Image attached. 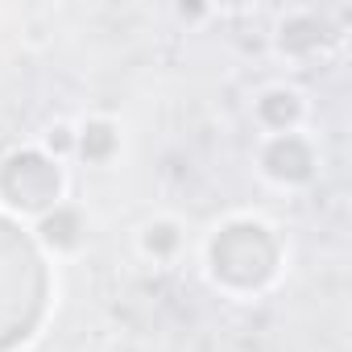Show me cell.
<instances>
[{
    "instance_id": "obj_1",
    "label": "cell",
    "mask_w": 352,
    "mask_h": 352,
    "mask_svg": "<svg viewBox=\"0 0 352 352\" xmlns=\"http://www.w3.org/2000/svg\"><path fill=\"white\" fill-rule=\"evenodd\" d=\"M46 311V270L34 245L0 220V352L21 344Z\"/></svg>"
},
{
    "instance_id": "obj_2",
    "label": "cell",
    "mask_w": 352,
    "mask_h": 352,
    "mask_svg": "<svg viewBox=\"0 0 352 352\" xmlns=\"http://www.w3.org/2000/svg\"><path fill=\"white\" fill-rule=\"evenodd\" d=\"M212 265L232 286H261L278 265V245L257 224H232L212 245Z\"/></svg>"
},
{
    "instance_id": "obj_8",
    "label": "cell",
    "mask_w": 352,
    "mask_h": 352,
    "mask_svg": "<svg viewBox=\"0 0 352 352\" xmlns=\"http://www.w3.org/2000/svg\"><path fill=\"white\" fill-rule=\"evenodd\" d=\"M294 100L290 96H270L265 104H261V116L270 120V124H286V120H294Z\"/></svg>"
},
{
    "instance_id": "obj_7",
    "label": "cell",
    "mask_w": 352,
    "mask_h": 352,
    "mask_svg": "<svg viewBox=\"0 0 352 352\" xmlns=\"http://www.w3.org/2000/svg\"><path fill=\"white\" fill-rule=\"evenodd\" d=\"M112 145H116V137H112V129H108V124H91V129H87V137H83V153H87V157H104Z\"/></svg>"
},
{
    "instance_id": "obj_3",
    "label": "cell",
    "mask_w": 352,
    "mask_h": 352,
    "mask_svg": "<svg viewBox=\"0 0 352 352\" xmlns=\"http://www.w3.org/2000/svg\"><path fill=\"white\" fill-rule=\"evenodd\" d=\"M0 195L25 212H42L58 195V170L38 153H17L0 170Z\"/></svg>"
},
{
    "instance_id": "obj_4",
    "label": "cell",
    "mask_w": 352,
    "mask_h": 352,
    "mask_svg": "<svg viewBox=\"0 0 352 352\" xmlns=\"http://www.w3.org/2000/svg\"><path fill=\"white\" fill-rule=\"evenodd\" d=\"M265 166H270V174H278V179L298 183V179H307V174H311L315 162H311V149L298 137H282V141H274L265 149Z\"/></svg>"
},
{
    "instance_id": "obj_9",
    "label": "cell",
    "mask_w": 352,
    "mask_h": 352,
    "mask_svg": "<svg viewBox=\"0 0 352 352\" xmlns=\"http://www.w3.org/2000/svg\"><path fill=\"white\" fill-rule=\"evenodd\" d=\"M174 245V232L170 228H157V236H149V249H170Z\"/></svg>"
},
{
    "instance_id": "obj_6",
    "label": "cell",
    "mask_w": 352,
    "mask_h": 352,
    "mask_svg": "<svg viewBox=\"0 0 352 352\" xmlns=\"http://www.w3.org/2000/svg\"><path fill=\"white\" fill-rule=\"evenodd\" d=\"M75 228H79V220L71 216V212H63V216H50L46 220V241H54V245H71L75 241Z\"/></svg>"
},
{
    "instance_id": "obj_5",
    "label": "cell",
    "mask_w": 352,
    "mask_h": 352,
    "mask_svg": "<svg viewBox=\"0 0 352 352\" xmlns=\"http://www.w3.org/2000/svg\"><path fill=\"white\" fill-rule=\"evenodd\" d=\"M319 38H323V30L315 21H294L286 30V46L290 50H311V46H319Z\"/></svg>"
}]
</instances>
